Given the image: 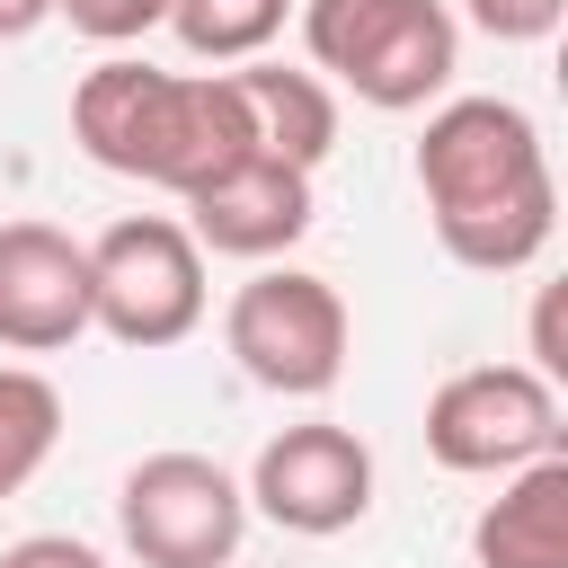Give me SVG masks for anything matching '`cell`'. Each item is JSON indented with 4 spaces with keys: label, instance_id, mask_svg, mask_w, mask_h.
Masks as SVG:
<instances>
[{
    "label": "cell",
    "instance_id": "6da1fadb",
    "mask_svg": "<svg viewBox=\"0 0 568 568\" xmlns=\"http://www.w3.org/2000/svg\"><path fill=\"white\" fill-rule=\"evenodd\" d=\"M417 195L453 266L515 275L559 231V178L541 124L515 98H444L417 133Z\"/></svg>",
    "mask_w": 568,
    "mask_h": 568
},
{
    "label": "cell",
    "instance_id": "ba28073f",
    "mask_svg": "<svg viewBox=\"0 0 568 568\" xmlns=\"http://www.w3.org/2000/svg\"><path fill=\"white\" fill-rule=\"evenodd\" d=\"M248 506L275 532H302V541H328V532L364 524L373 515V453H364V435L328 426V417L266 435L257 462H248Z\"/></svg>",
    "mask_w": 568,
    "mask_h": 568
},
{
    "label": "cell",
    "instance_id": "ac0fdd59",
    "mask_svg": "<svg viewBox=\"0 0 568 568\" xmlns=\"http://www.w3.org/2000/svg\"><path fill=\"white\" fill-rule=\"evenodd\" d=\"M532 373H541V382L568 373V346H559V284H541V302H532Z\"/></svg>",
    "mask_w": 568,
    "mask_h": 568
},
{
    "label": "cell",
    "instance_id": "e0dca14e",
    "mask_svg": "<svg viewBox=\"0 0 568 568\" xmlns=\"http://www.w3.org/2000/svg\"><path fill=\"white\" fill-rule=\"evenodd\" d=\"M0 568H106V559L89 541H71V532H27V541L0 550Z\"/></svg>",
    "mask_w": 568,
    "mask_h": 568
},
{
    "label": "cell",
    "instance_id": "52a82bcc",
    "mask_svg": "<svg viewBox=\"0 0 568 568\" xmlns=\"http://www.w3.org/2000/svg\"><path fill=\"white\" fill-rule=\"evenodd\" d=\"M426 453L462 479H506V470L559 453V382H541L532 364H470V373L435 382Z\"/></svg>",
    "mask_w": 568,
    "mask_h": 568
},
{
    "label": "cell",
    "instance_id": "4fadbf2b",
    "mask_svg": "<svg viewBox=\"0 0 568 568\" xmlns=\"http://www.w3.org/2000/svg\"><path fill=\"white\" fill-rule=\"evenodd\" d=\"M62 444V390L36 364H0V497H18Z\"/></svg>",
    "mask_w": 568,
    "mask_h": 568
},
{
    "label": "cell",
    "instance_id": "30bf717a",
    "mask_svg": "<svg viewBox=\"0 0 568 568\" xmlns=\"http://www.w3.org/2000/svg\"><path fill=\"white\" fill-rule=\"evenodd\" d=\"M186 231L213 257H284L311 231V169L248 151V160H231L222 178H204L186 195Z\"/></svg>",
    "mask_w": 568,
    "mask_h": 568
},
{
    "label": "cell",
    "instance_id": "277c9868",
    "mask_svg": "<svg viewBox=\"0 0 568 568\" xmlns=\"http://www.w3.org/2000/svg\"><path fill=\"white\" fill-rule=\"evenodd\" d=\"M204 320V248L169 213H124L89 240V328L115 346H178Z\"/></svg>",
    "mask_w": 568,
    "mask_h": 568
},
{
    "label": "cell",
    "instance_id": "9c48e42d",
    "mask_svg": "<svg viewBox=\"0 0 568 568\" xmlns=\"http://www.w3.org/2000/svg\"><path fill=\"white\" fill-rule=\"evenodd\" d=\"M89 337V248L53 222H0V346L62 355Z\"/></svg>",
    "mask_w": 568,
    "mask_h": 568
},
{
    "label": "cell",
    "instance_id": "2e32d148",
    "mask_svg": "<svg viewBox=\"0 0 568 568\" xmlns=\"http://www.w3.org/2000/svg\"><path fill=\"white\" fill-rule=\"evenodd\" d=\"M462 18L497 44H541V36H559L568 0H462Z\"/></svg>",
    "mask_w": 568,
    "mask_h": 568
},
{
    "label": "cell",
    "instance_id": "8992f818",
    "mask_svg": "<svg viewBox=\"0 0 568 568\" xmlns=\"http://www.w3.org/2000/svg\"><path fill=\"white\" fill-rule=\"evenodd\" d=\"M115 532L142 568H231L248 532V488L213 453H142L115 488Z\"/></svg>",
    "mask_w": 568,
    "mask_h": 568
},
{
    "label": "cell",
    "instance_id": "5bb4252c",
    "mask_svg": "<svg viewBox=\"0 0 568 568\" xmlns=\"http://www.w3.org/2000/svg\"><path fill=\"white\" fill-rule=\"evenodd\" d=\"M302 0H169V27L195 62H257Z\"/></svg>",
    "mask_w": 568,
    "mask_h": 568
},
{
    "label": "cell",
    "instance_id": "5b68a950",
    "mask_svg": "<svg viewBox=\"0 0 568 568\" xmlns=\"http://www.w3.org/2000/svg\"><path fill=\"white\" fill-rule=\"evenodd\" d=\"M222 346L240 355V373L257 390L320 399L346 373V302L311 266H257L222 311Z\"/></svg>",
    "mask_w": 568,
    "mask_h": 568
},
{
    "label": "cell",
    "instance_id": "7a4b0ae2",
    "mask_svg": "<svg viewBox=\"0 0 568 568\" xmlns=\"http://www.w3.org/2000/svg\"><path fill=\"white\" fill-rule=\"evenodd\" d=\"M71 133H80V151L98 169L142 178V186H160L178 204L204 178H222L231 160L257 151L231 71H160V62H133V53H106L98 71H80Z\"/></svg>",
    "mask_w": 568,
    "mask_h": 568
},
{
    "label": "cell",
    "instance_id": "8fae6325",
    "mask_svg": "<svg viewBox=\"0 0 568 568\" xmlns=\"http://www.w3.org/2000/svg\"><path fill=\"white\" fill-rule=\"evenodd\" d=\"M479 568H568V453H541L506 470V488L470 524Z\"/></svg>",
    "mask_w": 568,
    "mask_h": 568
},
{
    "label": "cell",
    "instance_id": "d6986e66",
    "mask_svg": "<svg viewBox=\"0 0 568 568\" xmlns=\"http://www.w3.org/2000/svg\"><path fill=\"white\" fill-rule=\"evenodd\" d=\"M53 18V0H0V44H18V36H36Z\"/></svg>",
    "mask_w": 568,
    "mask_h": 568
},
{
    "label": "cell",
    "instance_id": "9a60e30c",
    "mask_svg": "<svg viewBox=\"0 0 568 568\" xmlns=\"http://www.w3.org/2000/svg\"><path fill=\"white\" fill-rule=\"evenodd\" d=\"M53 18H71V36H89V44H133V36L169 27V0H53Z\"/></svg>",
    "mask_w": 568,
    "mask_h": 568
},
{
    "label": "cell",
    "instance_id": "3957f363",
    "mask_svg": "<svg viewBox=\"0 0 568 568\" xmlns=\"http://www.w3.org/2000/svg\"><path fill=\"white\" fill-rule=\"evenodd\" d=\"M293 18H302L311 62L382 115L444 98V80L462 62V27L444 0H302Z\"/></svg>",
    "mask_w": 568,
    "mask_h": 568
},
{
    "label": "cell",
    "instance_id": "7c38bea8",
    "mask_svg": "<svg viewBox=\"0 0 568 568\" xmlns=\"http://www.w3.org/2000/svg\"><path fill=\"white\" fill-rule=\"evenodd\" d=\"M240 106H248V133L266 160H293V169H320L337 151V98L320 71H293V62H240Z\"/></svg>",
    "mask_w": 568,
    "mask_h": 568
}]
</instances>
